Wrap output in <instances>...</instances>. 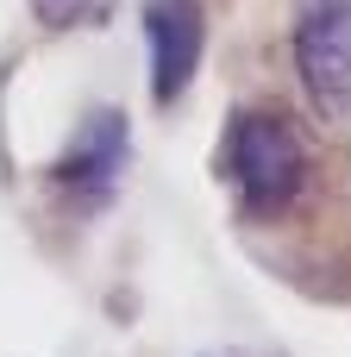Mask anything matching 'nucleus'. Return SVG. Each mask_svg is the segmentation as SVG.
Instances as JSON below:
<instances>
[{"mask_svg": "<svg viewBox=\"0 0 351 357\" xmlns=\"http://www.w3.org/2000/svg\"><path fill=\"white\" fill-rule=\"evenodd\" d=\"M144 38H151V94L170 107L201 69L207 19H201L195 0H151L144 6Z\"/></svg>", "mask_w": 351, "mask_h": 357, "instance_id": "nucleus-3", "label": "nucleus"}, {"mask_svg": "<svg viewBox=\"0 0 351 357\" xmlns=\"http://www.w3.org/2000/svg\"><path fill=\"white\" fill-rule=\"evenodd\" d=\"M226 169H232V182H239V195H245L251 213H276V207L295 201V188L308 176V151L289 132V119L245 113L232 126V138H226Z\"/></svg>", "mask_w": 351, "mask_h": 357, "instance_id": "nucleus-1", "label": "nucleus"}, {"mask_svg": "<svg viewBox=\"0 0 351 357\" xmlns=\"http://www.w3.org/2000/svg\"><path fill=\"white\" fill-rule=\"evenodd\" d=\"M44 25H94L113 13V0H31Z\"/></svg>", "mask_w": 351, "mask_h": 357, "instance_id": "nucleus-5", "label": "nucleus"}, {"mask_svg": "<svg viewBox=\"0 0 351 357\" xmlns=\"http://www.w3.org/2000/svg\"><path fill=\"white\" fill-rule=\"evenodd\" d=\"M119 169H126V119L119 113H94L82 132H75V151L63 157V182L69 188H82L88 201H100L113 182H119Z\"/></svg>", "mask_w": 351, "mask_h": 357, "instance_id": "nucleus-4", "label": "nucleus"}, {"mask_svg": "<svg viewBox=\"0 0 351 357\" xmlns=\"http://www.w3.org/2000/svg\"><path fill=\"white\" fill-rule=\"evenodd\" d=\"M295 63L320 113L351 119V0H314L295 31Z\"/></svg>", "mask_w": 351, "mask_h": 357, "instance_id": "nucleus-2", "label": "nucleus"}]
</instances>
